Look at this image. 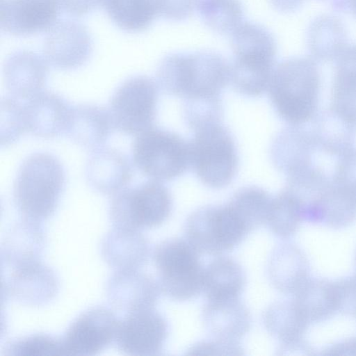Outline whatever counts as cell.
Here are the masks:
<instances>
[{
    "label": "cell",
    "mask_w": 356,
    "mask_h": 356,
    "mask_svg": "<svg viewBox=\"0 0 356 356\" xmlns=\"http://www.w3.org/2000/svg\"><path fill=\"white\" fill-rule=\"evenodd\" d=\"M156 76L167 95L184 100L218 97L229 81L230 64L212 51L172 53L161 60Z\"/></svg>",
    "instance_id": "obj_1"
},
{
    "label": "cell",
    "mask_w": 356,
    "mask_h": 356,
    "mask_svg": "<svg viewBox=\"0 0 356 356\" xmlns=\"http://www.w3.org/2000/svg\"><path fill=\"white\" fill-rule=\"evenodd\" d=\"M321 74L316 60L293 57L275 65L268 87L270 103L289 125H302L317 114Z\"/></svg>",
    "instance_id": "obj_2"
},
{
    "label": "cell",
    "mask_w": 356,
    "mask_h": 356,
    "mask_svg": "<svg viewBox=\"0 0 356 356\" xmlns=\"http://www.w3.org/2000/svg\"><path fill=\"white\" fill-rule=\"evenodd\" d=\"M65 184V170L56 157L44 152L28 156L18 170L13 188L22 218L41 222L51 217Z\"/></svg>",
    "instance_id": "obj_3"
},
{
    "label": "cell",
    "mask_w": 356,
    "mask_h": 356,
    "mask_svg": "<svg viewBox=\"0 0 356 356\" xmlns=\"http://www.w3.org/2000/svg\"><path fill=\"white\" fill-rule=\"evenodd\" d=\"M189 143L190 163L198 179L211 188H222L234 178L238 165L235 140L221 122L195 131Z\"/></svg>",
    "instance_id": "obj_4"
},
{
    "label": "cell",
    "mask_w": 356,
    "mask_h": 356,
    "mask_svg": "<svg viewBox=\"0 0 356 356\" xmlns=\"http://www.w3.org/2000/svg\"><path fill=\"white\" fill-rule=\"evenodd\" d=\"M153 259L161 291L168 298L185 301L203 291L204 268L200 253L186 239L162 241L154 249Z\"/></svg>",
    "instance_id": "obj_5"
},
{
    "label": "cell",
    "mask_w": 356,
    "mask_h": 356,
    "mask_svg": "<svg viewBox=\"0 0 356 356\" xmlns=\"http://www.w3.org/2000/svg\"><path fill=\"white\" fill-rule=\"evenodd\" d=\"M131 152L135 166L152 180L176 179L191 167L189 143L176 133L158 127L138 134Z\"/></svg>",
    "instance_id": "obj_6"
},
{
    "label": "cell",
    "mask_w": 356,
    "mask_h": 356,
    "mask_svg": "<svg viewBox=\"0 0 356 356\" xmlns=\"http://www.w3.org/2000/svg\"><path fill=\"white\" fill-rule=\"evenodd\" d=\"M172 207L168 188L161 181L150 180L114 194L109 217L113 227L140 230L163 224Z\"/></svg>",
    "instance_id": "obj_7"
},
{
    "label": "cell",
    "mask_w": 356,
    "mask_h": 356,
    "mask_svg": "<svg viewBox=\"0 0 356 356\" xmlns=\"http://www.w3.org/2000/svg\"><path fill=\"white\" fill-rule=\"evenodd\" d=\"M157 100L158 84L152 79L144 75L127 79L109 103L113 128L127 135H138L153 127Z\"/></svg>",
    "instance_id": "obj_8"
},
{
    "label": "cell",
    "mask_w": 356,
    "mask_h": 356,
    "mask_svg": "<svg viewBox=\"0 0 356 356\" xmlns=\"http://www.w3.org/2000/svg\"><path fill=\"white\" fill-rule=\"evenodd\" d=\"M119 320L110 309L96 306L78 316L60 338L64 355H93L115 341Z\"/></svg>",
    "instance_id": "obj_9"
},
{
    "label": "cell",
    "mask_w": 356,
    "mask_h": 356,
    "mask_svg": "<svg viewBox=\"0 0 356 356\" xmlns=\"http://www.w3.org/2000/svg\"><path fill=\"white\" fill-rule=\"evenodd\" d=\"M168 332L165 318L154 309L128 313L119 321L115 342L122 353L131 355H157Z\"/></svg>",
    "instance_id": "obj_10"
},
{
    "label": "cell",
    "mask_w": 356,
    "mask_h": 356,
    "mask_svg": "<svg viewBox=\"0 0 356 356\" xmlns=\"http://www.w3.org/2000/svg\"><path fill=\"white\" fill-rule=\"evenodd\" d=\"M92 51L91 35L79 22L60 21L47 31L43 56L55 68L64 70L79 68L89 60Z\"/></svg>",
    "instance_id": "obj_11"
},
{
    "label": "cell",
    "mask_w": 356,
    "mask_h": 356,
    "mask_svg": "<svg viewBox=\"0 0 356 356\" xmlns=\"http://www.w3.org/2000/svg\"><path fill=\"white\" fill-rule=\"evenodd\" d=\"M60 282L55 271L40 261L11 268L2 291L7 298L24 305L39 307L49 303L56 296Z\"/></svg>",
    "instance_id": "obj_12"
},
{
    "label": "cell",
    "mask_w": 356,
    "mask_h": 356,
    "mask_svg": "<svg viewBox=\"0 0 356 356\" xmlns=\"http://www.w3.org/2000/svg\"><path fill=\"white\" fill-rule=\"evenodd\" d=\"M61 10L60 0H1V29L15 36L48 31Z\"/></svg>",
    "instance_id": "obj_13"
},
{
    "label": "cell",
    "mask_w": 356,
    "mask_h": 356,
    "mask_svg": "<svg viewBox=\"0 0 356 356\" xmlns=\"http://www.w3.org/2000/svg\"><path fill=\"white\" fill-rule=\"evenodd\" d=\"M161 292L158 281L138 269L115 270L106 284L108 302L127 314L154 309Z\"/></svg>",
    "instance_id": "obj_14"
},
{
    "label": "cell",
    "mask_w": 356,
    "mask_h": 356,
    "mask_svg": "<svg viewBox=\"0 0 356 356\" xmlns=\"http://www.w3.org/2000/svg\"><path fill=\"white\" fill-rule=\"evenodd\" d=\"M23 106L26 131L44 138L65 133L72 106L62 96L42 90Z\"/></svg>",
    "instance_id": "obj_15"
},
{
    "label": "cell",
    "mask_w": 356,
    "mask_h": 356,
    "mask_svg": "<svg viewBox=\"0 0 356 356\" xmlns=\"http://www.w3.org/2000/svg\"><path fill=\"white\" fill-rule=\"evenodd\" d=\"M45 58L32 51L20 50L10 55L3 65L5 85L13 97L30 99L46 84L48 66Z\"/></svg>",
    "instance_id": "obj_16"
},
{
    "label": "cell",
    "mask_w": 356,
    "mask_h": 356,
    "mask_svg": "<svg viewBox=\"0 0 356 356\" xmlns=\"http://www.w3.org/2000/svg\"><path fill=\"white\" fill-rule=\"evenodd\" d=\"M133 168L127 156L110 147L95 149L86 165L88 184L104 195H114L131 181Z\"/></svg>",
    "instance_id": "obj_17"
},
{
    "label": "cell",
    "mask_w": 356,
    "mask_h": 356,
    "mask_svg": "<svg viewBox=\"0 0 356 356\" xmlns=\"http://www.w3.org/2000/svg\"><path fill=\"white\" fill-rule=\"evenodd\" d=\"M267 272L270 282L276 290L293 296L311 278L306 254L291 243L275 248L268 262Z\"/></svg>",
    "instance_id": "obj_18"
},
{
    "label": "cell",
    "mask_w": 356,
    "mask_h": 356,
    "mask_svg": "<svg viewBox=\"0 0 356 356\" xmlns=\"http://www.w3.org/2000/svg\"><path fill=\"white\" fill-rule=\"evenodd\" d=\"M316 149L309 130L301 125H289L280 131L270 145V159L275 167L289 176L312 164Z\"/></svg>",
    "instance_id": "obj_19"
},
{
    "label": "cell",
    "mask_w": 356,
    "mask_h": 356,
    "mask_svg": "<svg viewBox=\"0 0 356 356\" xmlns=\"http://www.w3.org/2000/svg\"><path fill=\"white\" fill-rule=\"evenodd\" d=\"M46 243L40 222L22 218L8 231L1 243V266L12 268L40 261Z\"/></svg>",
    "instance_id": "obj_20"
},
{
    "label": "cell",
    "mask_w": 356,
    "mask_h": 356,
    "mask_svg": "<svg viewBox=\"0 0 356 356\" xmlns=\"http://www.w3.org/2000/svg\"><path fill=\"white\" fill-rule=\"evenodd\" d=\"M202 322L213 337L239 341L250 330V312L239 298L207 300L202 310Z\"/></svg>",
    "instance_id": "obj_21"
},
{
    "label": "cell",
    "mask_w": 356,
    "mask_h": 356,
    "mask_svg": "<svg viewBox=\"0 0 356 356\" xmlns=\"http://www.w3.org/2000/svg\"><path fill=\"white\" fill-rule=\"evenodd\" d=\"M149 254V243L139 230L113 227L101 243L102 258L115 270L138 269Z\"/></svg>",
    "instance_id": "obj_22"
},
{
    "label": "cell",
    "mask_w": 356,
    "mask_h": 356,
    "mask_svg": "<svg viewBox=\"0 0 356 356\" xmlns=\"http://www.w3.org/2000/svg\"><path fill=\"white\" fill-rule=\"evenodd\" d=\"M113 128L105 108L95 104L72 106L65 134L83 147L95 149L102 146Z\"/></svg>",
    "instance_id": "obj_23"
},
{
    "label": "cell",
    "mask_w": 356,
    "mask_h": 356,
    "mask_svg": "<svg viewBox=\"0 0 356 356\" xmlns=\"http://www.w3.org/2000/svg\"><path fill=\"white\" fill-rule=\"evenodd\" d=\"M185 235L200 254L216 256L227 251L219 206L207 205L191 213L186 221Z\"/></svg>",
    "instance_id": "obj_24"
},
{
    "label": "cell",
    "mask_w": 356,
    "mask_h": 356,
    "mask_svg": "<svg viewBox=\"0 0 356 356\" xmlns=\"http://www.w3.org/2000/svg\"><path fill=\"white\" fill-rule=\"evenodd\" d=\"M335 60L330 108L356 127V44L347 45Z\"/></svg>",
    "instance_id": "obj_25"
},
{
    "label": "cell",
    "mask_w": 356,
    "mask_h": 356,
    "mask_svg": "<svg viewBox=\"0 0 356 356\" xmlns=\"http://www.w3.org/2000/svg\"><path fill=\"white\" fill-rule=\"evenodd\" d=\"M316 149L339 157L354 147L356 127L330 108L316 115L309 130Z\"/></svg>",
    "instance_id": "obj_26"
},
{
    "label": "cell",
    "mask_w": 356,
    "mask_h": 356,
    "mask_svg": "<svg viewBox=\"0 0 356 356\" xmlns=\"http://www.w3.org/2000/svg\"><path fill=\"white\" fill-rule=\"evenodd\" d=\"M262 318L266 330L280 342V347L306 341L304 336L310 324L293 299L273 302L264 311Z\"/></svg>",
    "instance_id": "obj_27"
},
{
    "label": "cell",
    "mask_w": 356,
    "mask_h": 356,
    "mask_svg": "<svg viewBox=\"0 0 356 356\" xmlns=\"http://www.w3.org/2000/svg\"><path fill=\"white\" fill-rule=\"evenodd\" d=\"M245 284L242 266L234 259L220 257L204 270L203 291L207 300L239 298Z\"/></svg>",
    "instance_id": "obj_28"
},
{
    "label": "cell",
    "mask_w": 356,
    "mask_h": 356,
    "mask_svg": "<svg viewBox=\"0 0 356 356\" xmlns=\"http://www.w3.org/2000/svg\"><path fill=\"white\" fill-rule=\"evenodd\" d=\"M347 35L341 22L331 15L316 17L307 31V46L312 58L335 60L346 45Z\"/></svg>",
    "instance_id": "obj_29"
},
{
    "label": "cell",
    "mask_w": 356,
    "mask_h": 356,
    "mask_svg": "<svg viewBox=\"0 0 356 356\" xmlns=\"http://www.w3.org/2000/svg\"><path fill=\"white\" fill-rule=\"evenodd\" d=\"M293 300L309 324L324 321L337 313L333 280L311 277Z\"/></svg>",
    "instance_id": "obj_30"
},
{
    "label": "cell",
    "mask_w": 356,
    "mask_h": 356,
    "mask_svg": "<svg viewBox=\"0 0 356 356\" xmlns=\"http://www.w3.org/2000/svg\"><path fill=\"white\" fill-rule=\"evenodd\" d=\"M101 6L116 26L130 33L146 30L157 15L154 0H101Z\"/></svg>",
    "instance_id": "obj_31"
},
{
    "label": "cell",
    "mask_w": 356,
    "mask_h": 356,
    "mask_svg": "<svg viewBox=\"0 0 356 356\" xmlns=\"http://www.w3.org/2000/svg\"><path fill=\"white\" fill-rule=\"evenodd\" d=\"M317 213L316 224L332 229L347 227L356 219V198L331 178Z\"/></svg>",
    "instance_id": "obj_32"
},
{
    "label": "cell",
    "mask_w": 356,
    "mask_h": 356,
    "mask_svg": "<svg viewBox=\"0 0 356 356\" xmlns=\"http://www.w3.org/2000/svg\"><path fill=\"white\" fill-rule=\"evenodd\" d=\"M272 197L260 187L245 186L238 190L227 204L250 233L266 223Z\"/></svg>",
    "instance_id": "obj_33"
},
{
    "label": "cell",
    "mask_w": 356,
    "mask_h": 356,
    "mask_svg": "<svg viewBox=\"0 0 356 356\" xmlns=\"http://www.w3.org/2000/svg\"><path fill=\"white\" fill-rule=\"evenodd\" d=\"M231 35L234 56H254L275 59V39L261 24L243 22Z\"/></svg>",
    "instance_id": "obj_34"
},
{
    "label": "cell",
    "mask_w": 356,
    "mask_h": 356,
    "mask_svg": "<svg viewBox=\"0 0 356 356\" xmlns=\"http://www.w3.org/2000/svg\"><path fill=\"white\" fill-rule=\"evenodd\" d=\"M204 23L220 34H232L243 22L241 0H198L196 7Z\"/></svg>",
    "instance_id": "obj_35"
},
{
    "label": "cell",
    "mask_w": 356,
    "mask_h": 356,
    "mask_svg": "<svg viewBox=\"0 0 356 356\" xmlns=\"http://www.w3.org/2000/svg\"><path fill=\"white\" fill-rule=\"evenodd\" d=\"M303 221L300 208L295 198L284 188L272 197L266 224L277 237L293 236Z\"/></svg>",
    "instance_id": "obj_36"
},
{
    "label": "cell",
    "mask_w": 356,
    "mask_h": 356,
    "mask_svg": "<svg viewBox=\"0 0 356 356\" xmlns=\"http://www.w3.org/2000/svg\"><path fill=\"white\" fill-rule=\"evenodd\" d=\"M3 351V355L11 356L64 355L61 339L44 333L14 339Z\"/></svg>",
    "instance_id": "obj_37"
},
{
    "label": "cell",
    "mask_w": 356,
    "mask_h": 356,
    "mask_svg": "<svg viewBox=\"0 0 356 356\" xmlns=\"http://www.w3.org/2000/svg\"><path fill=\"white\" fill-rule=\"evenodd\" d=\"M183 115L187 126L193 131L221 122L223 115L221 97L186 99L184 101Z\"/></svg>",
    "instance_id": "obj_38"
},
{
    "label": "cell",
    "mask_w": 356,
    "mask_h": 356,
    "mask_svg": "<svg viewBox=\"0 0 356 356\" xmlns=\"http://www.w3.org/2000/svg\"><path fill=\"white\" fill-rule=\"evenodd\" d=\"M26 131L24 106L16 99H1V146L15 143Z\"/></svg>",
    "instance_id": "obj_39"
},
{
    "label": "cell",
    "mask_w": 356,
    "mask_h": 356,
    "mask_svg": "<svg viewBox=\"0 0 356 356\" xmlns=\"http://www.w3.org/2000/svg\"><path fill=\"white\" fill-rule=\"evenodd\" d=\"M188 355H242L243 350L239 341L213 337L193 344Z\"/></svg>",
    "instance_id": "obj_40"
},
{
    "label": "cell",
    "mask_w": 356,
    "mask_h": 356,
    "mask_svg": "<svg viewBox=\"0 0 356 356\" xmlns=\"http://www.w3.org/2000/svg\"><path fill=\"white\" fill-rule=\"evenodd\" d=\"M337 312L356 317V275L333 280Z\"/></svg>",
    "instance_id": "obj_41"
},
{
    "label": "cell",
    "mask_w": 356,
    "mask_h": 356,
    "mask_svg": "<svg viewBox=\"0 0 356 356\" xmlns=\"http://www.w3.org/2000/svg\"><path fill=\"white\" fill-rule=\"evenodd\" d=\"M332 179L356 198V148L355 147L339 157Z\"/></svg>",
    "instance_id": "obj_42"
},
{
    "label": "cell",
    "mask_w": 356,
    "mask_h": 356,
    "mask_svg": "<svg viewBox=\"0 0 356 356\" xmlns=\"http://www.w3.org/2000/svg\"><path fill=\"white\" fill-rule=\"evenodd\" d=\"M198 0H154L157 14L171 21H182L191 16Z\"/></svg>",
    "instance_id": "obj_43"
},
{
    "label": "cell",
    "mask_w": 356,
    "mask_h": 356,
    "mask_svg": "<svg viewBox=\"0 0 356 356\" xmlns=\"http://www.w3.org/2000/svg\"><path fill=\"white\" fill-rule=\"evenodd\" d=\"M62 10L74 17L89 14L101 6V0H60Z\"/></svg>",
    "instance_id": "obj_44"
},
{
    "label": "cell",
    "mask_w": 356,
    "mask_h": 356,
    "mask_svg": "<svg viewBox=\"0 0 356 356\" xmlns=\"http://www.w3.org/2000/svg\"><path fill=\"white\" fill-rule=\"evenodd\" d=\"M323 355H356V337L337 342L325 348Z\"/></svg>",
    "instance_id": "obj_45"
},
{
    "label": "cell",
    "mask_w": 356,
    "mask_h": 356,
    "mask_svg": "<svg viewBox=\"0 0 356 356\" xmlns=\"http://www.w3.org/2000/svg\"><path fill=\"white\" fill-rule=\"evenodd\" d=\"M304 0H270L271 5L277 10L284 13L298 9Z\"/></svg>",
    "instance_id": "obj_46"
},
{
    "label": "cell",
    "mask_w": 356,
    "mask_h": 356,
    "mask_svg": "<svg viewBox=\"0 0 356 356\" xmlns=\"http://www.w3.org/2000/svg\"><path fill=\"white\" fill-rule=\"evenodd\" d=\"M332 5L339 10L348 9L356 16V0H332Z\"/></svg>",
    "instance_id": "obj_47"
}]
</instances>
